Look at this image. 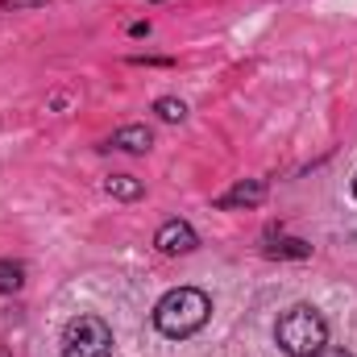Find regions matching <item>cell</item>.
I'll list each match as a JSON object with an SVG mask.
<instances>
[{"instance_id":"obj_1","label":"cell","mask_w":357,"mask_h":357,"mask_svg":"<svg viewBox=\"0 0 357 357\" xmlns=\"http://www.w3.org/2000/svg\"><path fill=\"white\" fill-rule=\"evenodd\" d=\"M208 316H212V299H208L199 287H175V291H167V295L158 299V307H154L158 333H162V337H175V341L199 333V328L208 324Z\"/></svg>"},{"instance_id":"obj_2","label":"cell","mask_w":357,"mask_h":357,"mask_svg":"<svg viewBox=\"0 0 357 357\" xmlns=\"http://www.w3.org/2000/svg\"><path fill=\"white\" fill-rule=\"evenodd\" d=\"M274 341H278V349L287 357H312L328 345V324H324V316L312 303H295L291 312L278 316Z\"/></svg>"},{"instance_id":"obj_3","label":"cell","mask_w":357,"mask_h":357,"mask_svg":"<svg viewBox=\"0 0 357 357\" xmlns=\"http://www.w3.org/2000/svg\"><path fill=\"white\" fill-rule=\"evenodd\" d=\"M63 357H112V328L100 316H75L63 328Z\"/></svg>"},{"instance_id":"obj_4","label":"cell","mask_w":357,"mask_h":357,"mask_svg":"<svg viewBox=\"0 0 357 357\" xmlns=\"http://www.w3.org/2000/svg\"><path fill=\"white\" fill-rule=\"evenodd\" d=\"M195 245H199V237H195V229H191L187 220H167V225L154 233V250L167 254V258H175V254H191Z\"/></svg>"},{"instance_id":"obj_5","label":"cell","mask_w":357,"mask_h":357,"mask_svg":"<svg viewBox=\"0 0 357 357\" xmlns=\"http://www.w3.org/2000/svg\"><path fill=\"white\" fill-rule=\"evenodd\" d=\"M262 199H266V183L262 178H241L237 187H229L216 199V208H258Z\"/></svg>"},{"instance_id":"obj_6","label":"cell","mask_w":357,"mask_h":357,"mask_svg":"<svg viewBox=\"0 0 357 357\" xmlns=\"http://www.w3.org/2000/svg\"><path fill=\"white\" fill-rule=\"evenodd\" d=\"M108 146H116V150H125V154H146V150L154 146V133H150L146 125H125V129L112 133Z\"/></svg>"},{"instance_id":"obj_7","label":"cell","mask_w":357,"mask_h":357,"mask_svg":"<svg viewBox=\"0 0 357 357\" xmlns=\"http://www.w3.org/2000/svg\"><path fill=\"white\" fill-rule=\"evenodd\" d=\"M21 287H25V266L0 258V295H17Z\"/></svg>"},{"instance_id":"obj_8","label":"cell","mask_w":357,"mask_h":357,"mask_svg":"<svg viewBox=\"0 0 357 357\" xmlns=\"http://www.w3.org/2000/svg\"><path fill=\"white\" fill-rule=\"evenodd\" d=\"M270 258H312V245L307 241H295V237H278L266 245Z\"/></svg>"},{"instance_id":"obj_9","label":"cell","mask_w":357,"mask_h":357,"mask_svg":"<svg viewBox=\"0 0 357 357\" xmlns=\"http://www.w3.org/2000/svg\"><path fill=\"white\" fill-rule=\"evenodd\" d=\"M104 191L116 195V199H137L146 187H142V178H133V175H112L108 183H104Z\"/></svg>"},{"instance_id":"obj_10","label":"cell","mask_w":357,"mask_h":357,"mask_svg":"<svg viewBox=\"0 0 357 357\" xmlns=\"http://www.w3.org/2000/svg\"><path fill=\"white\" fill-rule=\"evenodd\" d=\"M154 112H158L162 121H171V125H175V121H183V116H187V104H183V100H175V96H162V100L154 104Z\"/></svg>"},{"instance_id":"obj_11","label":"cell","mask_w":357,"mask_h":357,"mask_svg":"<svg viewBox=\"0 0 357 357\" xmlns=\"http://www.w3.org/2000/svg\"><path fill=\"white\" fill-rule=\"evenodd\" d=\"M50 0H0V8H46Z\"/></svg>"},{"instance_id":"obj_12","label":"cell","mask_w":357,"mask_h":357,"mask_svg":"<svg viewBox=\"0 0 357 357\" xmlns=\"http://www.w3.org/2000/svg\"><path fill=\"white\" fill-rule=\"evenodd\" d=\"M312 357H349V354H345V349H337V345H324L320 354H312Z\"/></svg>"},{"instance_id":"obj_13","label":"cell","mask_w":357,"mask_h":357,"mask_svg":"<svg viewBox=\"0 0 357 357\" xmlns=\"http://www.w3.org/2000/svg\"><path fill=\"white\" fill-rule=\"evenodd\" d=\"M129 33H133V38H146V33H150V21H137V25H129Z\"/></svg>"},{"instance_id":"obj_14","label":"cell","mask_w":357,"mask_h":357,"mask_svg":"<svg viewBox=\"0 0 357 357\" xmlns=\"http://www.w3.org/2000/svg\"><path fill=\"white\" fill-rule=\"evenodd\" d=\"M354 195H357V175H354Z\"/></svg>"}]
</instances>
